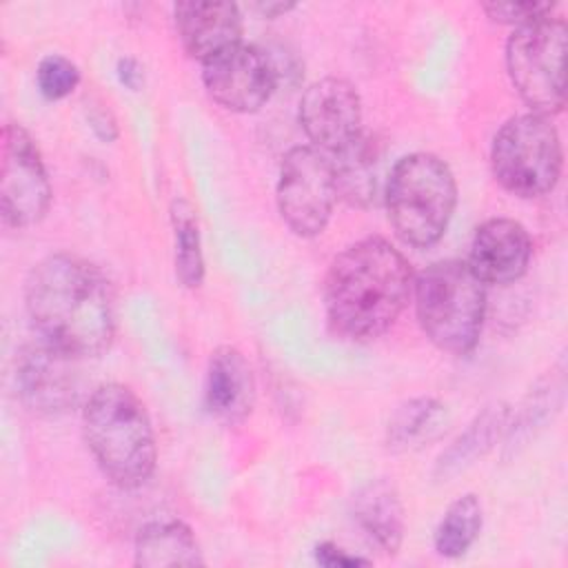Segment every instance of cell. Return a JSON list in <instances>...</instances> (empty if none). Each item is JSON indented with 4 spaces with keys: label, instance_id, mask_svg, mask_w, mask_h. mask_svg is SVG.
Wrapping results in <instances>:
<instances>
[{
    "label": "cell",
    "instance_id": "obj_1",
    "mask_svg": "<svg viewBox=\"0 0 568 568\" xmlns=\"http://www.w3.org/2000/svg\"><path fill=\"white\" fill-rule=\"evenodd\" d=\"M24 304L38 339L75 359L98 357L113 342V288L98 266L78 255L42 260L27 280Z\"/></svg>",
    "mask_w": 568,
    "mask_h": 568
},
{
    "label": "cell",
    "instance_id": "obj_2",
    "mask_svg": "<svg viewBox=\"0 0 568 568\" xmlns=\"http://www.w3.org/2000/svg\"><path fill=\"white\" fill-rule=\"evenodd\" d=\"M413 280L410 264L390 242L359 240L328 266L326 317L348 339H373L399 317L413 293Z\"/></svg>",
    "mask_w": 568,
    "mask_h": 568
},
{
    "label": "cell",
    "instance_id": "obj_3",
    "mask_svg": "<svg viewBox=\"0 0 568 568\" xmlns=\"http://www.w3.org/2000/svg\"><path fill=\"white\" fill-rule=\"evenodd\" d=\"M82 430L102 475L118 488H138L153 475L158 448L151 417L129 386H98L82 408Z\"/></svg>",
    "mask_w": 568,
    "mask_h": 568
},
{
    "label": "cell",
    "instance_id": "obj_4",
    "mask_svg": "<svg viewBox=\"0 0 568 568\" xmlns=\"http://www.w3.org/2000/svg\"><path fill=\"white\" fill-rule=\"evenodd\" d=\"M413 297L419 326L437 348L455 355L475 348L486 315V284L466 262H433L415 275Z\"/></svg>",
    "mask_w": 568,
    "mask_h": 568
},
{
    "label": "cell",
    "instance_id": "obj_5",
    "mask_svg": "<svg viewBox=\"0 0 568 568\" xmlns=\"http://www.w3.org/2000/svg\"><path fill=\"white\" fill-rule=\"evenodd\" d=\"M384 200L388 222L402 242L433 246L448 229L457 204L455 175L437 155L410 153L393 166Z\"/></svg>",
    "mask_w": 568,
    "mask_h": 568
},
{
    "label": "cell",
    "instance_id": "obj_6",
    "mask_svg": "<svg viewBox=\"0 0 568 568\" xmlns=\"http://www.w3.org/2000/svg\"><path fill=\"white\" fill-rule=\"evenodd\" d=\"M495 180L519 197H539L555 189L561 175V140L548 115L521 113L495 135L490 149Z\"/></svg>",
    "mask_w": 568,
    "mask_h": 568
},
{
    "label": "cell",
    "instance_id": "obj_7",
    "mask_svg": "<svg viewBox=\"0 0 568 568\" xmlns=\"http://www.w3.org/2000/svg\"><path fill=\"white\" fill-rule=\"evenodd\" d=\"M566 22L548 16L517 27L506 44V67L513 87L530 111L548 118L566 104Z\"/></svg>",
    "mask_w": 568,
    "mask_h": 568
},
{
    "label": "cell",
    "instance_id": "obj_8",
    "mask_svg": "<svg viewBox=\"0 0 568 568\" xmlns=\"http://www.w3.org/2000/svg\"><path fill=\"white\" fill-rule=\"evenodd\" d=\"M275 197L282 220L295 235H320L337 200L331 158L313 146H293L282 158Z\"/></svg>",
    "mask_w": 568,
    "mask_h": 568
},
{
    "label": "cell",
    "instance_id": "obj_9",
    "mask_svg": "<svg viewBox=\"0 0 568 568\" xmlns=\"http://www.w3.org/2000/svg\"><path fill=\"white\" fill-rule=\"evenodd\" d=\"M51 184L33 138L20 124L2 129L0 213L7 226L27 229L49 211Z\"/></svg>",
    "mask_w": 568,
    "mask_h": 568
},
{
    "label": "cell",
    "instance_id": "obj_10",
    "mask_svg": "<svg viewBox=\"0 0 568 568\" xmlns=\"http://www.w3.org/2000/svg\"><path fill=\"white\" fill-rule=\"evenodd\" d=\"M202 82L220 106L253 113L273 95L277 71L266 51L240 42L202 64Z\"/></svg>",
    "mask_w": 568,
    "mask_h": 568
},
{
    "label": "cell",
    "instance_id": "obj_11",
    "mask_svg": "<svg viewBox=\"0 0 568 568\" xmlns=\"http://www.w3.org/2000/svg\"><path fill=\"white\" fill-rule=\"evenodd\" d=\"M300 124L313 149L326 155L344 151L364 133L359 93L342 78L313 82L300 100Z\"/></svg>",
    "mask_w": 568,
    "mask_h": 568
},
{
    "label": "cell",
    "instance_id": "obj_12",
    "mask_svg": "<svg viewBox=\"0 0 568 568\" xmlns=\"http://www.w3.org/2000/svg\"><path fill=\"white\" fill-rule=\"evenodd\" d=\"M75 357L38 339L18 357V390L40 415H62L78 399Z\"/></svg>",
    "mask_w": 568,
    "mask_h": 568
},
{
    "label": "cell",
    "instance_id": "obj_13",
    "mask_svg": "<svg viewBox=\"0 0 568 568\" xmlns=\"http://www.w3.org/2000/svg\"><path fill=\"white\" fill-rule=\"evenodd\" d=\"M530 255L528 231L515 220L493 217L475 231L466 264L484 284H510L526 273Z\"/></svg>",
    "mask_w": 568,
    "mask_h": 568
},
{
    "label": "cell",
    "instance_id": "obj_14",
    "mask_svg": "<svg viewBox=\"0 0 568 568\" xmlns=\"http://www.w3.org/2000/svg\"><path fill=\"white\" fill-rule=\"evenodd\" d=\"M173 18L182 47L202 64L242 42V13L233 2H178Z\"/></svg>",
    "mask_w": 568,
    "mask_h": 568
},
{
    "label": "cell",
    "instance_id": "obj_15",
    "mask_svg": "<svg viewBox=\"0 0 568 568\" xmlns=\"http://www.w3.org/2000/svg\"><path fill=\"white\" fill-rule=\"evenodd\" d=\"M255 402V379L246 357L235 346L211 353L204 384V406L211 417L226 426L242 424Z\"/></svg>",
    "mask_w": 568,
    "mask_h": 568
},
{
    "label": "cell",
    "instance_id": "obj_16",
    "mask_svg": "<svg viewBox=\"0 0 568 568\" xmlns=\"http://www.w3.org/2000/svg\"><path fill=\"white\" fill-rule=\"evenodd\" d=\"M353 517L362 532L386 555H395L404 539V506L395 486L375 479L353 497Z\"/></svg>",
    "mask_w": 568,
    "mask_h": 568
},
{
    "label": "cell",
    "instance_id": "obj_17",
    "mask_svg": "<svg viewBox=\"0 0 568 568\" xmlns=\"http://www.w3.org/2000/svg\"><path fill=\"white\" fill-rule=\"evenodd\" d=\"M333 162L337 195L353 206H371L379 195V146L368 135H359L344 151L328 155Z\"/></svg>",
    "mask_w": 568,
    "mask_h": 568
},
{
    "label": "cell",
    "instance_id": "obj_18",
    "mask_svg": "<svg viewBox=\"0 0 568 568\" xmlns=\"http://www.w3.org/2000/svg\"><path fill=\"white\" fill-rule=\"evenodd\" d=\"M135 564L142 568L164 566H202V550L182 521H153L146 524L135 539Z\"/></svg>",
    "mask_w": 568,
    "mask_h": 568
},
{
    "label": "cell",
    "instance_id": "obj_19",
    "mask_svg": "<svg viewBox=\"0 0 568 568\" xmlns=\"http://www.w3.org/2000/svg\"><path fill=\"white\" fill-rule=\"evenodd\" d=\"M481 521L484 510L477 495H462L446 508L435 530V550L448 559L462 557L475 544L481 530Z\"/></svg>",
    "mask_w": 568,
    "mask_h": 568
},
{
    "label": "cell",
    "instance_id": "obj_20",
    "mask_svg": "<svg viewBox=\"0 0 568 568\" xmlns=\"http://www.w3.org/2000/svg\"><path fill=\"white\" fill-rule=\"evenodd\" d=\"M175 233V275L186 288H197L204 280V255L197 217L189 202L175 200L171 209Z\"/></svg>",
    "mask_w": 568,
    "mask_h": 568
},
{
    "label": "cell",
    "instance_id": "obj_21",
    "mask_svg": "<svg viewBox=\"0 0 568 568\" xmlns=\"http://www.w3.org/2000/svg\"><path fill=\"white\" fill-rule=\"evenodd\" d=\"M506 419V408L504 406H490L486 408L473 424L470 428L439 457L437 468L442 470V475L455 473L462 466L470 464L473 457L481 455L484 450L490 448L495 435L499 433V428L504 426Z\"/></svg>",
    "mask_w": 568,
    "mask_h": 568
},
{
    "label": "cell",
    "instance_id": "obj_22",
    "mask_svg": "<svg viewBox=\"0 0 568 568\" xmlns=\"http://www.w3.org/2000/svg\"><path fill=\"white\" fill-rule=\"evenodd\" d=\"M439 415H442V404L430 397L406 402L404 406L397 408V413L388 424L390 446H408L410 442L422 437L424 430L430 428Z\"/></svg>",
    "mask_w": 568,
    "mask_h": 568
},
{
    "label": "cell",
    "instance_id": "obj_23",
    "mask_svg": "<svg viewBox=\"0 0 568 568\" xmlns=\"http://www.w3.org/2000/svg\"><path fill=\"white\" fill-rule=\"evenodd\" d=\"M36 82L47 100H62L80 84V71L69 58L51 53L40 60Z\"/></svg>",
    "mask_w": 568,
    "mask_h": 568
},
{
    "label": "cell",
    "instance_id": "obj_24",
    "mask_svg": "<svg viewBox=\"0 0 568 568\" xmlns=\"http://www.w3.org/2000/svg\"><path fill=\"white\" fill-rule=\"evenodd\" d=\"M481 9L490 20L501 24H515L517 29L552 16L555 4L552 2H484Z\"/></svg>",
    "mask_w": 568,
    "mask_h": 568
},
{
    "label": "cell",
    "instance_id": "obj_25",
    "mask_svg": "<svg viewBox=\"0 0 568 568\" xmlns=\"http://www.w3.org/2000/svg\"><path fill=\"white\" fill-rule=\"evenodd\" d=\"M315 561L326 566V568H353V566H366L368 559L357 557V555H348L346 550L337 548L331 541H322L315 546Z\"/></svg>",
    "mask_w": 568,
    "mask_h": 568
},
{
    "label": "cell",
    "instance_id": "obj_26",
    "mask_svg": "<svg viewBox=\"0 0 568 568\" xmlns=\"http://www.w3.org/2000/svg\"><path fill=\"white\" fill-rule=\"evenodd\" d=\"M118 75H120L122 84H126L129 89H138L142 82V69H140L138 60H133V58H122L118 62Z\"/></svg>",
    "mask_w": 568,
    "mask_h": 568
},
{
    "label": "cell",
    "instance_id": "obj_27",
    "mask_svg": "<svg viewBox=\"0 0 568 568\" xmlns=\"http://www.w3.org/2000/svg\"><path fill=\"white\" fill-rule=\"evenodd\" d=\"M293 7H295L293 2H262V4H257V11H260L262 16H266V18H275V16H280V13L291 11Z\"/></svg>",
    "mask_w": 568,
    "mask_h": 568
}]
</instances>
